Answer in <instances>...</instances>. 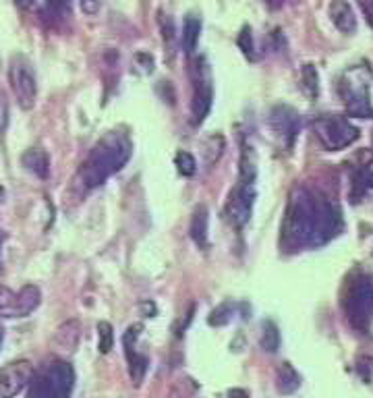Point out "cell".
I'll list each match as a JSON object with an SVG mask.
<instances>
[{
	"label": "cell",
	"mask_w": 373,
	"mask_h": 398,
	"mask_svg": "<svg viewBox=\"0 0 373 398\" xmlns=\"http://www.w3.org/2000/svg\"><path fill=\"white\" fill-rule=\"evenodd\" d=\"M133 143L120 131L106 133L89 152L85 162L79 168V179L83 187L95 189L104 185L112 174H116L131 158Z\"/></svg>",
	"instance_id": "6da1fadb"
},
{
	"label": "cell",
	"mask_w": 373,
	"mask_h": 398,
	"mask_svg": "<svg viewBox=\"0 0 373 398\" xmlns=\"http://www.w3.org/2000/svg\"><path fill=\"white\" fill-rule=\"evenodd\" d=\"M316 199H318V195L305 187L293 189V193L289 197L286 214L282 220V237H280V243L289 251L309 247L311 230H313V216H316Z\"/></svg>",
	"instance_id": "7a4b0ae2"
},
{
	"label": "cell",
	"mask_w": 373,
	"mask_h": 398,
	"mask_svg": "<svg viewBox=\"0 0 373 398\" xmlns=\"http://www.w3.org/2000/svg\"><path fill=\"white\" fill-rule=\"evenodd\" d=\"M75 388V370L66 361H52L33 372L27 398H71Z\"/></svg>",
	"instance_id": "3957f363"
},
{
	"label": "cell",
	"mask_w": 373,
	"mask_h": 398,
	"mask_svg": "<svg viewBox=\"0 0 373 398\" xmlns=\"http://www.w3.org/2000/svg\"><path fill=\"white\" fill-rule=\"evenodd\" d=\"M345 314L349 324L359 330L367 332L373 322V282L365 276L351 280L345 295Z\"/></svg>",
	"instance_id": "277c9868"
},
{
	"label": "cell",
	"mask_w": 373,
	"mask_h": 398,
	"mask_svg": "<svg viewBox=\"0 0 373 398\" xmlns=\"http://www.w3.org/2000/svg\"><path fill=\"white\" fill-rule=\"evenodd\" d=\"M313 131L320 143L330 152H338L353 145L361 135L359 129L345 116H320L313 120Z\"/></svg>",
	"instance_id": "5b68a950"
},
{
	"label": "cell",
	"mask_w": 373,
	"mask_h": 398,
	"mask_svg": "<svg viewBox=\"0 0 373 398\" xmlns=\"http://www.w3.org/2000/svg\"><path fill=\"white\" fill-rule=\"evenodd\" d=\"M8 81L12 87V93L19 102V106L23 110H31L35 106V98H37V79H35V71L31 66V62L17 54L10 58V66H8Z\"/></svg>",
	"instance_id": "8992f818"
},
{
	"label": "cell",
	"mask_w": 373,
	"mask_h": 398,
	"mask_svg": "<svg viewBox=\"0 0 373 398\" xmlns=\"http://www.w3.org/2000/svg\"><path fill=\"white\" fill-rule=\"evenodd\" d=\"M343 230V214L336 203L326 197L316 199V216H313V230L309 247H322L330 243Z\"/></svg>",
	"instance_id": "52a82bcc"
},
{
	"label": "cell",
	"mask_w": 373,
	"mask_h": 398,
	"mask_svg": "<svg viewBox=\"0 0 373 398\" xmlns=\"http://www.w3.org/2000/svg\"><path fill=\"white\" fill-rule=\"evenodd\" d=\"M212 100H214V89H212V77L208 64H199L193 69V102H191V112H193V125H201L206 116L212 110Z\"/></svg>",
	"instance_id": "ba28073f"
},
{
	"label": "cell",
	"mask_w": 373,
	"mask_h": 398,
	"mask_svg": "<svg viewBox=\"0 0 373 398\" xmlns=\"http://www.w3.org/2000/svg\"><path fill=\"white\" fill-rule=\"evenodd\" d=\"M253 203H255V183L239 181L237 187L230 191L228 203H226V216H228L230 224L237 228H243L251 218Z\"/></svg>",
	"instance_id": "9c48e42d"
},
{
	"label": "cell",
	"mask_w": 373,
	"mask_h": 398,
	"mask_svg": "<svg viewBox=\"0 0 373 398\" xmlns=\"http://www.w3.org/2000/svg\"><path fill=\"white\" fill-rule=\"evenodd\" d=\"M33 378V365L27 359L12 361L0 370V398H15L29 386Z\"/></svg>",
	"instance_id": "30bf717a"
},
{
	"label": "cell",
	"mask_w": 373,
	"mask_h": 398,
	"mask_svg": "<svg viewBox=\"0 0 373 398\" xmlns=\"http://www.w3.org/2000/svg\"><path fill=\"white\" fill-rule=\"evenodd\" d=\"M270 125L274 129V133L278 137H282L286 141V145L291 147L295 137L299 135L301 129V116L295 108L291 106H276L270 112Z\"/></svg>",
	"instance_id": "8fae6325"
},
{
	"label": "cell",
	"mask_w": 373,
	"mask_h": 398,
	"mask_svg": "<svg viewBox=\"0 0 373 398\" xmlns=\"http://www.w3.org/2000/svg\"><path fill=\"white\" fill-rule=\"evenodd\" d=\"M330 17H332V23L343 33H355L357 31V17H355L353 6L347 0H332L330 2Z\"/></svg>",
	"instance_id": "7c38bea8"
},
{
	"label": "cell",
	"mask_w": 373,
	"mask_h": 398,
	"mask_svg": "<svg viewBox=\"0 0 373 398\" xmlns=\"http://www.w3.org/2000/svg\"><path fill=\"white\" fill-rule=\"evenodd\" d=\"M79 338H81V326L77 320H69L64 322L56 334H54V345L58 347V351H64V353H73L79 345Z\"/></svg>",
	"instance_id": "4fadbf2b"
},
{
	"label": "cell",
	"mask_w": 373,
	"mask_h": 398,
	"mask_svg": "<svg viewBox=\"0 0 373 398\" xmlns=\"http://www.w3.org/2000/svg\"><path fill=\"white\" fill-rule=\"evenodd\" d=\"M208 230H210V212H208V208L201 203V206L193 212L191 228H189L191 239L195 241V245H197L199 249H206V247L210 245V241H208Z\"/></svg>",
	"instance_id": "5bb4252c"
},
{
	"label": "cell",
	"mask_w": 373,
	"mask_h": 398,
	"mask_svg": "<svg viewBox=\"0 0 373 398\" xmlns=\"http://www.w3.org/2000/svg\"><path fill=\"white\" fill-rule=\"evenodd\" d=\"M21 162H23V166H25L29 172H33L35 177L48 179V174H50V160H48V154H46L44 150H39V147L27 150V152L23 154Z\"/></svg>",
	"instance_id": "9a60e30c"
},
{
	"label": "cell",
	"mask_w": 373,
	"mask_h": 398,
	"mask_svg": "<svg viewBox=\"0 0 373 398\" xmlns=\"http://www.w3.org/2000/svg\"><path fill=\"white\" fill-rule=\"evenodd\" d=\"M39 301H42L39 289L35 284H25L17 293V318H27L29 314H33Z\"/></svg>",
	"instance_id": "2e32d148"
},
{
	"label": "cell",
	"mask_w": 373,
	"mask_h": 398,
	"mask_svg": "<svg viewBox=\"0 0 373 398\" xmlns=\"http://www.w3.org/2000/svg\"><path fill=\"white\" fill-rule=\"evenodd\" d=\"M276 388L280 395H295L301 388V376L291 363H282L276 372Z\"/></svg>",
	"instance_id": "e0dca14e"
},
{
	"label": "cell",
	"mask_w": 373,
	"mask_h": 398,
	"mask_svg": "<svg viewBox=\"0 0 373 398\" xmlns=\"http://www.w3.org/2000/svg\"><path fill=\"white\" fill-rule=\"evenodd\" d=\"M199 35H201V19L195 17V15H189L185 19V25H183V50L187 54H193L197 50V44H199Z\"/></svg>",
	"instance_id": "ac0fdd59"
},
{
	"label": "cell",
	"mask_w": 373,
	"mask_h": 398,
	"mask_svg": "<svg viewBox=\"0 0 373 398\" xmlns=\"http://www.w3.org/2000/svg\"><path fill=\"white\" fill-rule=\"evenodd\" d=\"M125 355H127V361H129V376H131L133 384H135V386H141V382H143V378H145V374H147L149 359H147L145 355L137 353L135 349L129 351V353H125Z\"/></svg>",
	"instance_id": "d6986e66"
},
{
	"label": "cell",
	"mask_w": 373,
	"mask_h": 398,
	"mask_svg": "<svg viewBox=\"0 0 373 398\" xmlns=\"http://www.w3.org/2000/svg\"><path fill=\"white\" fill-rule=\"evenodd\" d=\"M301 87L307 93V98H311V100H316L320 96V73L311 62L303 64V69H301Z\"/></svg>",
	"instance_id": "ffe728a7"
},
{
	"label": "cell",
	"mask_w": 373,
	"mask_h": 398,
	"mask_svg": "<svg viewBox=\"0 0 373 398\" xmlns=\"http://www.w3.org/2000/svg\"><path fill=\"white\" fill-rule=\"evenodd\" d=\"M260 345L266 353H276L280 349V330L278 326L268 320L262 324V338H260Z\"/></svg>",
	"instance_id": "44dd1931"
},
{
	"label": "cell",
	"mask_w": 373,
	"mask_h": 398,
	"mask_svg": "<svg viewBox=\"0 0 373 398\" xmlns=\"http://www.w3.org/2000/svg\"><path fill=\"white\" fill-rule=\"evenodd\" d=\"M114 347V330L108 322L98 324V351L102 355H108Z\"/></svg>",
	"instance_id": "7402d4cb"
},
{
	"label": "cell",
	"mask_w": 373,
	"mask_h": 398,
	"mask_svg": "<svg viewBox=\"0 0 373 398\" xmlns=\"http://www.w3.org/2000/svg\"><path fill=\"white\" fill-rule=\"evenodd\" d=\"M0 318H17V293L0 287Z\"/></svg>",
	"instance_id": "603a6c76"
},
{
	"label": "cell",
	"mask_w": 373,
	"mask_h": 398,
	"mask_svg": "<svg viewBox=\"0 0 373 398\" xmlns=\"http://www.w3.org/2000/svg\"><path fill=\"white\" fill-rule=\"evenodd\" d=\"M174 166L179 170V174L183 177H193L197 172V160L189 154V152H176L174 156Z\"/></svg>",
	"instance_id": "cb8c5ba5"
},
{
	"label": "cell",
	"mask_w": 373,
	"mask_h": 398,
	"mask_svg": "<svg viewBox=\"0 0 373 398\" xmlns=\"http://www.w3.org/2000/svg\"><path fill=\"white\" fill-rule=\"evenodd\" d=\"M233 303H222V305H218L212 314H210V318H208V324L210 326H216V328H220V326H226L230 320H233Z\"/></svg>",
	"instance_id": "d4e9b609"
},
{
	"label": "cell",
	"mask_w": 373,
	"mask_h": 398,
	"mask_svg": "<svg viewBox=\"0 0 373 398\" xmlns=\"http://www.w3.org/2000/svg\"><path fill=\"white\" fill-rule=\"evenodd\" d=\"M224 152V137L222 135H212L208 141H206V162L208 164H214L220 160Z\"/></svg>",
	"instance_id": "484cf974"
},
{
	"label": "cell",
	"mask_w": 373,
	"mask_h": 398,
	"mask_svg": "<svg viewBox=\"0 0 373 398\" xmlns=\"http://www.w3.org/2000/svg\"><path fill=\"white\" fill-rule=\"evenodd\" d=\"M239 48L243 50V54L247 58H255V46H253V35H251V29L249 27H243V31L239 33V39H237Z\"/></svg>",
	"instance_id": "4316f807"
},
{
	"label": "cell",
	"mask_w": 373,
	"mask_h": 398,
	"mask_svg": "<svg viewBox=\"0 0 373 398\" xmlns=\"http://www.w3.org/2000/svg\"><path fill=\"white\" fill-rule=\"evenodd\" d=\"M160 25H162V35H164V42L170 46L172 44V39H174V23H172V19L170 17H160Z\"/></svg>",
	"instance_id": "83f0119b"
},
{
	"label": "cell",
	"mask_w": 373,
	"mask_h": 398,
	"mask_svg": "<svg viewBox=\"0 0 373 398\" xmlns=\"http://www.w3.org/2000/svg\"><path fill=\"white\" fill-rule=\"evenodd\" d=\"M8 125V102H6V93L0 87V133L6 129Z\"/></svg>",
	"instance_id": "f1b7e54d"
},
{
	"label": "cell",
	"mask_w": 373,
	"mask_h": 398,
	"mask_svg": "<svg viewBox=\"0 0 373 398\" xmlns=\"http://www.w3.org/2000/svg\"><path fill=\"white\" fill-rule=\"evenodd\" d=\"M81 10L85 15H95L100 10V0H81Z\"/></svg>",
	"instance_id": "f546056e"
},
{
	"label": "cell",
	"mask_w": 373,
	"mask_h": 398,
	"mask_svg": "<svg viewBox=\"0 0 373 398\" xmlns=\"http://www.w3.org/2000/svg\"><path fill=\"white\" fill-rule=\"evenodd\" d=\"M359 4H361V8L365 12L367 21L373 25V0H359Z\"/></svg>",
	"instance_id": "4dcf8cb0"
},
{
	"label": "cell",
	"mask_w": 373,
	"mask_h": 398,
	"mask_svg": "<svg viewBox=\"0 0 373 398\" xmlns=\"http://www.w3.org/2000/svg\"><path fill=\"white\" fill-rule=\"evenodd\" d=\"M46 2H48V6L54 8V10H62V8L69 6V0H46Z\"/></svg>",
	"instance_id": "1f68e13d"
},
{
	"label": "cell",
	"mask_w": 373,
	"mask_h": 398,
	"mask_svg": "<svg viewBox=\"0 0 373 398\" xmlns=\"http://www.w3.org/2000/svg\"><path fill=\"white\" fill-rule=\"evenodd\" d=\"M226 398H249V395H247L243 388H233V390L228 392V397Z\"/></svg>",
	"instance_id": "d6a6232c"
},
{
	"label": "cell",
	"mask_w": 373,
	"mask_h": 398,
	"mask_svg": "<svg viewBox=\"0 0 373 398\" xmlns=\"http://www.w3.org/2000/svg\"><path fill=\"white\" fill-rule=\"evenodd\" d=\"M141 309L145 311L147 318H152V316L156 314V305H154V303H141Z\"/></svg>",
	"instance_id": "836d02e7"
},
{
	"label": "cell",
	"mask_w": 373,
	"mask_h": 398,
	"mask_svg": "<svg viewBox=\"0 0 373 398\" xmlns=\"http://www.w3.org/2000/svg\"><path fill=\"white\" fill-rule=\"evenodd\" d=\"M266 4H268V8H272V10H278V8H282V4H284V0H264Z\"/></svg>",
	"instance_id": "e575fe53"
},
{
	"label": "cell",
	"mask_w": 373,
	"mask_h": 398,
	"mask_svg": "<svg viewBox=\"0 0 373 398\" xmlns=\"http://www.w3.org/2000/svg\"><path fill=\"white\" fill-rule=\"evenodd\" d=\"M19 6H23V8H33L35 6V0H15Z\"/></svg>",
	"instance_id": "d590c367"
},
{
	"label": "cell",
	"mask_w": 373,
	"mask_h": 398,
	"mask_svg": "<svg viewBox=\"0 0 373 398\" xmlns=\"http://www.w3.org/2000/svg\"><path fill=\"white\" fill-rule=\"evenodd\" d=\"M365 185H367V187H372V189H373V172H372V174H367V177H365Z\"/></svg>",
	"instance_id": "8d00e7d4"
},
{
	"label": "cell",
	"mask_w": 373,
	"mask_h": 398,
	"mask_svg": "<svg viewBox=\"0 0 373 398\" xmlns=\"http://www.w3.org/2000/svg\"><path fill=\"white\" fill-rule=\"evenodd\" d=\"M2 341H4V332H2V328H0V347H2Z\"/></svg>",
	"instance_id": "74e56055"
}]
</instances>
